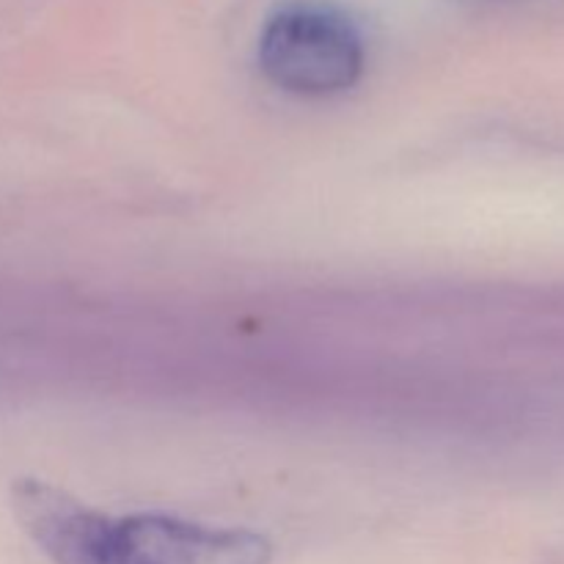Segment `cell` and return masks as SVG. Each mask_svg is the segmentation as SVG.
Returning a JSON list of instances; mask_svg holds the SVG:
<instances>
[{
	"instance_id": "2",
	"label": "cell",
	"mask_w": 564,
	"mask_h": 564,
	"mask_svg": "<svg viewBox=\"0 0 564 564\" xmlns=\"http://www.w3.org/2000/svg\"><path fill=\"white\" fill-rule=\"evenodd\" d=\"M259 66L284 91L330 97L361 77L364 39L350 17L334 6L290 3L264 22Z\"/></svg>"
},
{
	"instance_id": "1",
	"label": "cell",
	"mask_w": 564,
	"mask_h": 564,
	"mask_svg": "<svg viewBox=\"0 0 564 564\" xmlns=\"http://www.w3.org/2000/svg\"><path fill=\"white\" fill-rule=\"evenodd\" d=\"M11 507L53 564H270L273 545L248 529L171 516H105L42 479H17Z\"/></svg>"
}]
</instances>
